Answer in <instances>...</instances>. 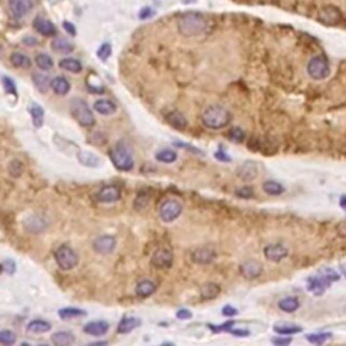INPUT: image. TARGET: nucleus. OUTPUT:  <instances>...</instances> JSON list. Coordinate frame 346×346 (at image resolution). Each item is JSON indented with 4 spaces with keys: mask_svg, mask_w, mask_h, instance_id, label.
<instances>
[{
    "mask_svg": "<svg viewBox=\"0 0 346 346\" xmlns=\"http://www.w3.org/2000/svg\"><path fill=\"white\" fill-rule=\"evenodd\" d=\"M209 27V20L199 12H185L177 20V29L181 36L195 37L203 34Z\"/></svg>",
    "mask_w": 346,
    "mask_h": 346,
    "instance_id": "f257e3e1",
    "label": "nucleus"
},
{
    "mask_svg": "<svg viewBox=\"0 0 346 346\" xmlns=\"http://www.w3.org/2000/svg\"><path fill=\"white\" fill-rule=\"evenodd\" d=\"M202 123L211 130H221L231 122V114L223 106H210L202 114Z\"/></svg>",
    "mask_w": 346,
    "mask_h": 346,
    "instance_id": "f03ea898",
    "label": "nucleus"
},
{
    "mask_svg": "<svg viewBox=\"0 0 346 346\" xmlns=\"http://www.w3.org/2000/svg\"><path fill=\"white\" fill-rule=\"evenodd\" d=\"M110 158L114 167L120 172H130L134 168V158L125 142H118L110 152Z\"/></svg>",
    "mask_w": 346,
    "mask_h": 346,
    "instance_id": "7ed1b4c3",
    "label": "nucleus"
},
{
    "mask_svg": "<svg viewBox=\"0 0 346 346\" xmlns=\"http://www.w3.org/2000/svg\"><path fill=\"white\" fill-rule=\"evenodd\" d=\"M71 113L72 116L77 120V123L80 126H83L85 129H90L92 126H95L96 119L95 115L92 113V110L90 106L87 104V102H84L83 99L75 97L71 100Z\"/></svg>",
    "mask_w": 346,
    "mask_h": 346,
    "instance_id": "20e7f679",
    "label": "nucleus"
},
{
    "mask_svg": "<svg viewBox=\"0 0 346 346\" xmlns=\"http://www.w3.org/2000/svg\"><path fill=\"white\" fill-rule=\"evenodd\" d=\"M53 256L57 267H58L61 270H64V272L72 270V269H75L77 267V253L73 250L71 246H68V245H61V246H58V248L54 250Z\"/></svg>",
    "mask_w": 346,
    "mask_h": 346,
    "instance_id": "39448f33",
    "label": "nucleus"
},
{
    "mask_svg": "<svg viewBox=\"0 0 346 346\" xmlns=\"http://www.w3.org/2000/svg\"><path fill=\"white\" fill-rule=\"evenodd\" d=\"M307 73L312 80H325L330 75V64L325 56H315L308 61Z\"/></svg>",
    "mask_w": 346,
    "mask_h": 346,
    "instance_id": "423d86ee",
    "label": "nucleus"
},
{
    "mask_svg": "<svg viewBox=\"0 0 346 346\" xmlns=\"http://www.w3.org/2000/svg\"><path fill=\"white\" fill-rule=\"evenodd\" d=\"M181 212H183V204L176 199L164 200L160 206V209H158L160 219L165 223H172L173 221H176L181 215Z\"/></svg>",
    "mask_w": 346,
    "mask_h": 346,
    "instance_id": "0eeeda50",
    "label": "nucleus"
},
{
    "mask_svg": "<svg viewBox=\"0 0 346 346\" xmlns=\"http://www.w3.org/2000/svg\"><path fill=\"white\" fill-rule=\"evenodd\" d=\"M150 264L155 269H169L173 264V253L168 248H158L152 254Z\"/></svg>",
    "mask_w": 346,
    "mask_h": 346,
    "instance_id": "6e6552de",
    "label": "nucleus"
},
{
    "mask_svg": "<svg viewBox=\"0 0 346 346\" xmlns=\"http://www.w3.org/2000/svg\"><path fill=\"white\" fill-rule=\"evenodd\" d=\"M318 20L326 26H337L342 20V12L338 7L325 6L318 14Z\"/></svg>",
    "mask_w": 346,
    "mask_h": 346,
    "instance_id": "1a4fd4ad",
    "label": "nucleus"
},
{
    "mask_svg": "<svg viewBox=\"0 0 346 346\" xmlns=\"http://www.w3.org/2000/svg\"><path fill=\"white\" fill-rule=\"evenodd\" d=\"M115 246H116V238L114 235H100L92 242V249L95 250V253L102 256L111 254L115 250Z\"/></svg>",
    "mask_w": 346,
    "mask_h": 346,
    "instance_id": "9d476101",
    "label": "nucleus"
},
{
    "mask_svg": "<svg viewBox=\"0 0 346 346\" xmlns=\"http://www.w3.org/2000/svg\"><path fill=\"white\" fill-rule=\"evenodd\" d=\"M122 196V192H120V188L118 185L115 184H110V185H104L103 188L99 190V192L96 193V199L97 202L100 203H115L118 202Z\"/></svg>",
    "mask_w": 346,
    "mask_h": 346,
    "instance_id": "9b49d317",
    "label": "nucleus"
},
{
    "mask_svg": "<svg viewBox=\"0 0 346 346\" xmlns=\"http://www.w3.org/2000/svg\"><path fill=\"white\" fill-rule=\"evenodd\" d=\"M239 273L246 280H256L263 275V265L256 260H248L239 265Z\"/></svg>",
    "mask_w": 346,
    "mask_h": 346,
    "instance_id": "f8f14e48",
    "label": "nucleus"
},
{
    "mask_svg": "<svg viewBox=\"0 0 346 346\" xmlns=\"http://www.w3.org/2000/svg\"><path fill=\"white\" fill-rule=\"evenodd\" d=\"M216 258V251L212 248H197L192 251L191 260L197 265H210Z\"/></svg>",
    "mask_w": 346,
    "mask_h": 346,
    "instance_id": "ddd939ff",
    "label": "nucleus"
},
{
    "mask_svg": "<svg viewBox=\"0 0 346 346\" xmlns=\"http://www.w3.org/2000/svg\"><path fill=\"white\" fill-rule=\"evenodd\" d=\"M264 256L268 261L272 263H280L287 256H288V249L287 246L281 244H270L265 246L264 249Z\"/></svg>",
    "mask_w": 346,
    "mask_h": 346,
    "instance_id": "4468645a",
    "label": "nucleus"
},
{
    "mask_svg": "<svg viewBox=\"0 0 346 346\" xmlns=\"http://www.w3.org/2000/svg\"><path fill=\"white\" fill-rule=\"evenodd\" d=\"M8 8L14 18L20 19L31 11L33 1L31 0H8Z\"/></svg>",
    "mask_w": 346,
    "mask_h": 346,
    "instance_id": "2eb2a0df",
    "label": "nucleus"
},
{
    "mask_svg": "<svg viewBox=\"0 0 346 346\" xmlns=\"http://www.w3.org/2000/svg\"><path fill=\"white\" fill-rule=\"evenodd\" d=\"M48 226L49 221L45 216H41V215H31V216H29V218L24 221V229H26L29 233L33 234L42 233Z\"/></svg>",
    "mask_w": 346,
    "mask_h": 346,
    "instance_id": "dca6fc26",
    "label": "nucleus"
},
{
    "mask_svg": "<svg viewBox=\"0 0 346 346\" xmlns=\"http://www.w3.org/2000/svg\"><path fill=\"white\" fill-rule=\"evenodd\" d=\"M33 27L37 33H39L41 36L45 37H53L57 34V29L50 20L42 18V17H37L33 22Z\"/></svg>",
    "mask_w": 346,
    "mask_h": 346,
    "instance_id": "f3484780",
    "label": "nucleus"
},
{
    "mask_svg": "<svg viewBox=\"0 0 346 346\" xmlns=\"http://www.w3.org/2000/svg\"><path fill=\"white\" fill-rule=\"evenodd\" d=\"M237 174L242 181H253L258 174V167L254 161H245L237 171Z\"/></svg>",
    "mask_w": 346,
    "mask_h": 346,
    "instance_id": "a211bd4d",
    "label": "nucleus"
},
{
    "mask_svg": "<svg viewBox=\"0 0 346 346\" xmlns=\"http://www.w3.org/2000/svg\"><path fill=\"white\" fill-rule=\"evenodd\" d=\"M110 330V325L106 321H94V322L87 323L83 327V331L85 334L94 335V337H102L107 334Z\"/></svg>",
    "mask_w": 346,
    "mask_h": 346,
    "instance_id": "6ab92c4d",
    "label": "nucleus"
},
{
    "mask_svg": "<svg viewBox=\"0 0 346 346\" xmlns=\"http://www.w3.org/2000/svg\"><path fill=\"white\" fill-rule=\"evenodd\" d=\"M330 287L327 281H325L319 275L311 276L307 279V289L310 291L311 293H314L315 296H322L326 288Z\"/></svg>",
    "mask_w": 346,
    "mask_h": 346,
    "instance_id": "aec40b11",
    "label": "nucleus"
},
{
    "mask_svg": "<svg viewBox=\"0 0 346 346\" xmlns=\"http://www.w3.org/2000/svg\"><path fill=\"white\" fill-rule=\"evenodd\" d=\"M155 291H157V284L150 279H143V280L138 281L137 286H135V295L138 298H149Z\"/></svg>",
    "mask_w": 346,
    "mask_h": 346,
    "instance_id": "412c9836",
    "label": "nucleus"
},
{
    "mask_svg": "<svg viewBox=\"0 0 346 346\" xmlns=\"http://www.w3.org/2000/svg\"><path fill=\"white\" fill-rule=\"evenodd\" d=\"M141 326V319L139 318H135V316H125L120 319L119 325L116 327V331L119 334H129L134 331L135 328H138Z\"/></svg>",
    "mask_w": 346,
    "mask_h": 346,
    "instance_id": "4be33fe9",
    "label": "nucleus"
},
{
    "mask_svg": "<svg viewBox=\"0 0 346 346\" xmlns=\"http://www.w3.org/2000/svg\"><path fill=\"white\" fill-rule=\"evenodd\" d=\"M167 122L169 125L172 126L173 129L179 130V132H183L188 127V120L185 118L183 114L174 110V111H171V113L167 115Z\"/></svg>",
    "mask_w": 346,
    "mask_h": 346,
    "instance_id": "5701e85b",
    "label": "nucleus"
},
{
    "mask_svg": "<svg viewBox=\"0 0 346 346\" xmlns=\"http://www.w3.org/2000/svg\"><path fill=\"white\" fill-rule=\"evenodd\" d=\"M31 80L36 85V88L41 94H46L49 91V88H52V80L49 77L48 75L45 73H39V72H34L31 75Z\"/></svg>",
    "mask_w": 346,
    "mask_h": 346,
    "instance_id": "b1692460",
    "label": "nucleus"
},
{
    "mask_svg": "<svg viewBox=\"0 0 346 346\" xmlns=\"http://www.w3.org/2000/svg\"><path fill=\"white\" fill-rule=\"evenodd\" d=\"M94 110L100 115L110 116V115L116 113V104L113 100H108V99H99L94 103Z\"/></svg>",
    "mask_w": 346,
    "mask_h": 346,
    "instance_id": "393cba45",
    "label": "nucleus"
},
{
    "mask_svg": "<svg viewBox=\"0 0 346 346\" xmlns=\"http://www.w3.org/2000/svg\"><path fill=\"white\" fill-rule=\"evenodd\" d=\"M52 90L54 91L56 95L65 96L71 91V83L64 76H57V77H54L52 80Z\"/></svg>",
    "mask_w": 346,
    "mask_h": 346,
    "instance_id": "a878e982",
    "label": "nucleus"
},
{
    "mask_svg": "<svg viewBox=\"0 0 346 346\" xmlns=\"http://www.w3.org/2000/svg\"><path fill=\"white\" fill-rule=\"evenodd\" d=\"M52 49H53L56 53L60 54H69L75 50V45L71 41H68L62 37H57L54 38L52 42Z\"/></svg>",
    "mask_w": 346,
    "mask_h": 346,
    "instance_id": "bb28decb",
    "label": "nucleus"
},
{
    "mask_svg": "<svg viewBox=\"0 0 346 346\" xmlns=\"http://www.w3.org/2000/svg\"><path fill=\"white\" fill-rule=\"evenodd\" d=\"M26 330L27 333H33V334H43L52 330V325L43 319H33L31 322H29Z\"/></svg>",
    "mask_w": 346,
    "mask_h": 346,
    "instance_id": "cd10ccee",
    "label": "nucleus"
},
{
    "mask_svg": "<svg viewBox=\"0 0 346 346\" xmlns=\"http://www.w3.org/2000/svg\"><path fill=\"white\" fill-rule=\"evenodd\" d=\"M29 114L31 115V120H33L34 127L39 129L43 125V120H45V111H43V108L38 103H30L29 104Z\"/></svg>",
    "mask_w": 346,
    "mask_h": 346,
    "instance_id": "c85d7f7f",
    "label": "nucleus"
},
{
    "mask_svg": "<svg viewBox=\"0 0 346 346\" xmlns=\"http://www.w3.org/2000/svg\"><path fill=\"white\" fill-rule=\"evenodd\" d=\"M221 293V286L216 283H207L202 287L200 289V298L203 300H212V299L218 298Z\"/></svg>",
    "mask_w": 346,
    "mask_h": 346,
    "instance_id": "c756f323",
    "label": "nucleus"
},
{
    "mask_svg": "<svg viewBox=\"0 0 346 346\" xmlns=\"http://www.w3.org/2000/svg\"><path fill=\"white\" fill-rule=\"evenodd\" d=\"M75 335L71 331H57L52 335V342L56 346H69L75 344Z\"/></svg>",
    "mask_w": 346,
    "mask_h": 346,
    "instance_id": "7c9ffc66",
    "label": "nucleus"
},
{
    "mask_svg": "<svg viewBox=\"0 0 346 346\" xmlns=\"http://www.w3.org/2000/svg\"><path fill=\"white\" fill-rule=\"evenodd\" d=\"M273 331L279 335H293L302 333L303 328L298 325H293V323H279V325L273 326Z\"/></svg>",
    "mask_w": 346,
    "mask_h": 346,
    "instance_id": "2f4dec72",
    "label": "nucleus"
},
{
    "mask_svg": "<svg viewBox=\"0 0 346 346\" xmlns=\"http://www.w3.org/2000/svg\"><path fill=\"white\" fill-rule=\"evenodd\" d=\"M78 162L88 168H96L100 165V158L91 152H78L77 153Z\"/></svg>",
    "mask_w": 346,
    "mask_h": 346,
    "instance_id": "473e14b6",
    "label": "nucleus"
},
{
    "mask_svg": "<svg viewBox=\"0 0 346 346\" xmlns=\"http://www.w3.org/2000/svg\"><path fill=\"white\" fill-rule=\"evenodd\" d=\"M279 308L284 312H295V311L299 310L300 307V302H299L298 298L295 296H287V298H283L281 300H279Z\"/></svg>",
    "mask_w": 346,
    "mask_h": 346,
    "instance_id": "72a5a7b5",
    "label": "nucleus"
},
{
    "mask_svg": "<svg viewBox=\"0 0 346 346\" xmlns=\"http://www.w3.org/2000/svg\"><path fill=\"white\" fill-rule=\"evenodd\" d=\"M60 68L66 72H71V73H80V72L83 71L81 62L76 60V58H72V57L62 58V60L60 61Z\"/></svg>",
    "mask_w": 346,
    "mask_h": 346,
    "instance_id": "f704fd0d",
    "label": "nucleus"
},
{
    "mask_svg": "<svg viewBox=\"0 0 346 346\" xmlns=\"http://www.w3.org/2000/svg\"><path fill=\"white\" fill-rule=\"evenodd\" d=\"M87 315V311L77 308V307H65L58 310V316L62 321H68V319H73V318H80V316Z\"/></svg>",
    "mask_w": 346,
    "mask_h": 346,
    "instance_id": "c9c22d12",
    "label": "nucleus"
},
{
    "mask_svg": "<svg viewBox=\"0 0 346 346\" xmlns=\"http://www.w3.org/2000/svg\"><path fill=\"white\" fill-rule=\"evenodd\" d=\"M10 61L11 64L15 68H22V69H29L31 66V60L23 53H19V52H15V53L11 54L10 57Z\"/></svg>",
    "mask_w": 346,
    "mask_h": 346,
    "instance_id": "e433bc0d",
    "label": "nucleus"
},
{
    "mask_svg": "<svg viewBox=\"0 0 346 346\" xmlns=\"http://www.w3.org/2000/svg\"><path fill=\"white\" fill-rule=\"evenodd\" d=\"M263 191L267 193V195H272V196H279L281 195L283 192L286 191L284 187L279 183V181H275V180H268L265 181L263 184Z\"/></svg>",
    "mask_w": 346,
    "mask_h": 346,
    "instance_id": "4c0bfd02",
    "label": "nucleus"
},
{
    "mask_svg": "<svg viewBox=\"0 0 346 346\" xmlns=\"http://www.w3.org/2000/svg\"><path fill=\"white\" fill-rule=\"evenodd\" d=\"M155 160L164 164H172L177 160V152L173 149H162L155 153Z\"/></svg>",
    "mask_w": 346,
    "mask_h": 346,
    "instance_id": "58836bf2",
    "label": "nucleus"
},
{
    "mask_svg": "<svg viewBox=\"0 0 346 346\" xmlns=\"http://www.w3.org/2000/svg\"><path fill=\"white\" fill-rule=\"evenodd\" d=\"M36 65L41 69V71H50L53 68L54 62L52 60V57L46 53H38L34 58Z\"/></svg>",
    "mask_w": 346,
    "mask_h": 346,
    "instance_id": "ea45409f",
    "label": "nucleus"
},
{
    "mask_svg": "<svg viewBox=\"0 0 346 346\" xmlns=\"http://www.w3.org/2000/svg\"><path fill=\"white\" fill-rule=\"evenodd\" d=\"M149 202H150L149 193H148L146 191L139 192V193L137 195V197H135V200H134V209L137 210V211H142V210H145L148 206H149Z\"/></svg>",
    "mask_w": 346,
    "mask_h": 346,
    "instance_id": "a19ab883",
    "label": "nucleus"
},
{
    "mask_svg": "<svg viewBox=\"0 0 346 346\" xmlns=\"http://www.w3.org/2000/svg\"><path fill=\"white\" fill-rule=\"evenodd\" d=\"M330 338H331L330 333H311V334L306 335V340L308 341L310 344H314V345H322Z\"/></svg>",
    "mask_w": 346,
    "mask_h": 346,
    "instance_id": "79ce46f5",
    "label": "nucleus"
},
{
    "mask_svg": "<svg viewBox=\"0 0 346 346\" xmlns=\"http://www.w3.org/2000/svg\"><path fill=\"white\" fill-rule=\"evenodd\" d=\"M8 173H10V176L15 177V179L20 177L23 173V162L20 160H11L8 162Z\"/></svg>",
    "mask_w": 346,
    "mask_h": 346,
    "instance_id": "37998d69",
    "label": "nucleus"
},
{
    "mask_svg": "<svg viewBox=\"0 0 346 346\" xmlns=\"http://www.w3.org/2000/svg\"><path fill=\"white\" fill-rule=\"evenodd\" d=\"M318 275L321 276L325 281H327L330 286H331V283L340 280L341 277V276L335 272L334 269L331 268H322L319 272H318Z\"/></svg>",
    "mask_w": 346,
    "mask_h": 346,
    "instance_id": "c03bdc74",
    "label": "nucleus"
},
{
    "mask_svg": "<svg viewBox=\"0 0 346 346\" xmlns=\"http://www.w3.org/2000/svg\"><path fill=\"white\" fill-rule=\"evenodd\" d=\"M227 137H229V139H230L231 142L241 143L245 141L246 134H245V132L241 127H231V129L229 130V133H227Z\"/></svg>",
    "mask_w": 346,
    "mask_h": 346,
    "instance_id": "a18cd8bd",
    "label": "nucleus"
},
{
    "mask_svg": "<svg viewBox=\"0 0 346 346\" xmlns=\"http://www.w3.org/2000/svg\"><path fill=\"white\" fill-rule=\"evenodd\" d=\"M17 342V334L11 330H1L0 331V344L4 346H11Z\"/></svg>",
    "mask_w": 346,
    "mask_h": 346,
    "instance_id": "49530a36",
    "label": "nucleus"
},
{
    "mask_svg": "<svg viewBox=\"0 0 346 346\" xmlns=\"http://www.w3.org/2000/svg\"><path fill=\"white\" fill-rule=\"evenodd\" d=\"M1 83H3L4 91H6L8 95L15 96V97L18 96V92H17V84H15V81H14L11 77H8V76H3V77H1Z\"/></svg>",
    "mask_w": 346,
    "mask_h": 346,
    "instance_id": "de8ad7c7",
    "label": "nucleus"
},
{
    "mask_svg": "<svg viewBox=\"0 0 346 346\" xmlns=\"http://www.w3.org/2000/svg\"><path fill=\"white\" fill-rule=\"evenodd\" d=\"M111 53H113V48H111V43H108V42L102 43V46L97 49V52H96L97 57L102 61H107Z\"/></svg>",
    "mask_w": 346,
    "mask_h": 346,
    "instance_id": "09e8293b",
    "label": "nucleus"
},
{
    "mask_svg": "<svg viewBox=\"0 0 346 346\" xmlns=\"http://www.w3.org/2000/svg\"><path fill=\"white\" fill-rule=\"evenodd\" d=\"M1 269H3V272H4L6 275L11 276L17 272V264H15V261L11 260V258H6V260L1 263Z\"/></svg>",
    "mask_w": 346,
    "mask_h": 346,
    "instance_id": "8fccbe9b",
    "label": "nucleus"
},
{
    "mask_svg": "<svg viewBox=\"0 0 346 346\" xmlns=\"http://www.w3.org/2000/svg\"><path fill=\"white\" fill-rule=\"evenodd\" d=\"M235 195L241 197V199H251V197H254V191H253L251 187L245 185V187H242V188H239V190L235 191Z\"/></svg>",
    "mask_w": 346,
    "mask_h": 346,
    "instance_id": "3c124183",
    "label": "nucleus"
},
{
    "mask_svg": "<svg viewBox=\"0 0 346 346\" xmlns=\"http://www.w3.org/2000/svg\"><path fill=\"white\" fill-rule=\"evenodd\" d=\"M235 325L234 323V321H229V322L226 323H222L221 326H214V325H211L210 323L209 327L214 331V333H219V331H230L231 328H233V326Z\"/></svg>",
    "mask_w": 346,
    "mask_h": 346,
    "instance_id": "603ef678",
    "label": "nucleus"
},
{
    "mask_svg": "<svg viewBox=\"0 0 346 346\" xmlns=\"http://www.w3.org/2000/svg\"><path fill=\"white\" fill-rule=\"evenodd\" d=\"M174 146H177V148H183V149H187L190 153H193V154H197V155H204V153L202 152L200 149H197V148H195V146H191V145H188V143H184V142H180V141H176L174 142Z\"/></svg>",
    "mask_w": 346,
    "mask_h": 346,
    "instance_id": "864d4df0",
    "label": "nucleus"
},
{
    "mask_svg": "<svg viewBox=\"0 0 346 346\" xmlns=\"http://www.w3.org/2000/svg\"><path fill=\"white\" fill-rule=\"evenodd\" d=\"M270 342H272L273 345L286 346V345H289V344L292 342V338H291V337H288V338L286 337V338H284L283 335H280V337H275V338H272Z\"/></svg>",
    "mask_w": 346,
    "mask_h": 346,
    "instance_id": "5fc2aeb1",
    "label": "nucleus"
},
{
    "mask_svg": "<svg viewBox=\"0 0 346 346\" xmlns=\"http://www.w3.org/2000/svg\"><path fill=\"white\" fill-rule=\"evenodd\" d=\"M214 157L218 160V161H222V162H231V157L227 154V153H225L222 149H218L216 152L214 153Z\"/></svg>",
    "mask_w": 346,
    "mask_h": 346,
    "instance_id": "6e6d98bb",
    "label": "nucleus"
},
{
    "mask_svg": "<svg viewBox=\"0 0 346 346\" xmlns=\"http://www.w3.org/2000/svg\"><path fill=\"white\" fill-rule=\"evenodd\" d=\"M176 316H177V319H181V321H188L192 318V312L188 308H181L176 312Z\"/></svg>",
    "mask_w": 346,
    "mask_h": 346,
    "instance_id": "4d7b16f0",
    "label": "nucleus"
},
{
    "mask_svg": "<svg viewBox=\"0 0 346 346\" xmlns=\"http://www.w3.org/2000/svg\"><path fill=\"white\" fill-rule=\"evenodd\" d=\"M222 315L223 316H235L238 315V310L233 306H225L222 308Z\"/></svg>",
    "mask_w": 346,
    "mask_h": 346,
    "instance_id": "13d9d810",
    "label": "nucleus"
},
{
    "mask_svg": "<svg viewBox=\"0 0 346 346\" xmlns=\"http://www.w3.org/2000/svg\"><path fill=\"white\" fill-rule=\"evenodd\" d=\"M87 90L90 91L91 94H95V95H102L104 94V87L103 85H92V84H87Z\"/></svg>",
    "mask_w": 346,
    "mask_h": 346,
    "instance_id": "bf43d9fd",
    "label": "nucleus"
},
{
    "mask_svg": "<svg viewBox=\"0 0 346 346\" xmlns=\"http://www.w3.org/2000/svg\"><path fill=\"white\" fill-rule=\"evenodd\" d=\"M62 27H64V30H65V33H68L69 36L75 37L76 36V27L73 26V24L69 22V20H65V22H62Z\"/></svg>",
    "mask_w": 346,
    "mask_h": 346,
    "instance_id": "052dcab7",
    "label": "nucleus"
},
{
    "mask_svg": "<svg viewBox=\"0 0 346 346\" xmlns=\"http://www.w3.org/2000/svg\"><path fill=\"white\" fill-rule=\"evenodd\" d=\"M153 15H154V11H153L152 8H149V7H145V8H142V10L139 11V14H138L139 19H148V18H150V17H153Z\"/></svg>",
    "mask_w": 346,
    "mask_h": 346,
    "instance_id": "680f3d73",
    "label": "nucleus"
},
{
    "mask_svg": "<svg viewBox=\"0 0 346 346\" xmlns=\"http://www.w3.org/2000/svg\"><path fill=\"white\" fill-rule=\"evenodd\" d=\"M229 333H231L233 335H235V337H249L250 335V331L249 330H246V328H238V330H230Z\"/></svg>",
    "mask_w": 346,
    "mask_h": 346,
    "instance_id": "e2e57ef3",
    "label": "nucleus"
},
{
    "mask_svg": "<svg viewBox=\"0 0 346 346\" xmlns=\"http://www.w3.org/2000/svg\"><path fill=\"white\" fill-rule=\"evenodd\" d=\"M23 42L27 45V46H36L38 41H37L36 38H33V37H26V38L23 39Z\"/></svg>",
    "mask_w": 346,
    "mask_h": 346,
    "instance_id": "0e129e2a",
    "label": "nucleus"
},
{
    "mask_svg": "<svg viewBox=\"0 0 346 346\" xmlns=\"http://www.w3.org/2000/svg\"><path fill=\"white\" fill-rule=\"evenodd\" d=\"M340 206L342 207V209L346 210V195H344V196L340 199Z\"/></svg>",
    "mask_w": 346,
    "mask_h": 346,
    "instance_id": "69168bd1",
    "label": "nucleus"
},
{
    "mask_svg": "<svg viewBox=\"0 0 346 346\" xmlns=\"http://www.w3.org/2000/svg\"><path fill=\"white\" fill-rule=\"evenodd\" d=\"M108 342L107 341H97V342H94V344H91V345H107Z\"/></svg>",
    "mask_w": 346,
    "mask_h": 346,
    "instance_id": "338daca9",
    "label": "nucleus"
},
{
    "mask_svg": "<svg viewBox=\"0 0 346 346\" xmlns=\"http://www.w3.org/2000/svg\"><path fill=\"white\" fill-rule=\"evenodd\" d=\"M340 269H341V273H342V275L346 277V265L345 264H342V265L340 267Z\"/></svg>",
    "mask_w": 346,
    "mask_h": 346,
    "instance_id": "774afa93",
    "label": "nucleus"
}]
</instances>
